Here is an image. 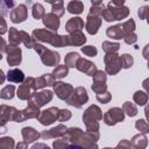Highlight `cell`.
Masks as SVG:
<instances>
[{
    "label": "cell",
    "mask_w": 149,
    "mask_h": 149,
    "mask_svg": "<svg viewBox=\"0 0 149 149\" xmlns=\"http://www.w3.org/2000/svg\"><path fill=\"white\" fill-rule=\"evenodd\" d=\"M33 37L41 42H48L54 47H65L69 45L68 36H61L51 30L47 29H35L33 31Z\"/></svg>",
    "instance_id": "6da1fadb"
},
{
    "label": "cell",
    "mask_w": 149,
    "mask_h": 149,
    "mask_svg": "<svg viewBox=\"0 0 149 149\" xmlns=\"http://www.w3.org/2000/svg\"><path fill=\"white\" fill-rule=\"evenodd\" d=\"M102 119V113L100 108L95 105L90 106L83 115V120L86 125V128L88 132H98L99 129V123L98 121Z\"/></svg>",
    "instance_id": "7a4b0ae2"
},
{
    "label": "cell",
    "mask_w": 149,
    "mask_h": 149,
    "mask_svg": "<svg viewBox=\"0 0 149 149\" xmlns=\"http://www.w3.org/2000/svg\"><path fill=\"white\" fill-rule=\"evenodd\" d=\"M34 49L41 56V61H42V63L44 65H47V66H54V65H57L59 63L61 57H59V54L58 52L52 51V50H49L45 47H43L42 44H35Z\"/></svg>",
    "instance_id": "3957f363"
},
{
    "label": "cell",
    "mask_w": 149,
    "mask_h": 149,
    "mask_svg": "<svg viewBox=\"0 0 149 149\" xmlns=\"http://www.w3.org/2000/svg\"><path fill=\"white\" fill-rule=\"evenodd\" d=\"M38 115H40L38 107H37L31 100H29L27 108H24L23 111H17V109H16V112H15V114H14L13 121L22 122V121H24V120H27V119L38 118Z\"/></svg>",
    "instance_id": "277c9868"
},
{
    "label": "cell",
    "mask_w": 149,
    "mask_h": 149,
    "mask_svg": "<svg viewBox=\"0 0 149 149\" xmlns=\"http://www.w3.org/2000/svg\"><path fill=\"white\" fill-rule=\"evenodd\" d=\"M87 100H88V95L86 93V90L84 87H77L73 90L72 94L66 99V102L71 106L80 108L85 102H87Z\"/></svg>",
    "instance_id": "5b68a950"
},
{
    "label": "cell",
    "mask_w": 149,
    "mask_h": 149,
    "mask_svg": "<svg viewBox=\"0 0 149 149\" xmlns=\"http://www.w3.org/2000/svg\"><path fill=\"white\" fill-rule=\"evenodd\" d=\"M105 64H106V72L109 74H116L121 69L120 56L116 52H109L105 56Z\"/></svg>",
    "instance_id": "8992f818"
},
{
    "label": "cell",
    "mask_w": 149,
    "mask_h": 149,
    "mask_svg": "<svg viewBox=\"0 0 149 149\" xmlns=\"http://www.w3.org/2000/svg\"><path fill=\"white\" fill-rule=\"evenodd\" d=\"M123 119H125V113L121 108H118V107L109 108L104 115V121L108 126H114L118 122L123 121Z\"/></svg>",
    "instance_id": "52a82bcc"
},
{
    "label": "cell",
    "mask_w": 149,
    "mask_h": 149,
    "mask_svg": "<svg viewBox=\"0 0 149 149\" xmlns=\"http://www.w3.org/2000/svg\"><path fill=\"white\" fill-rule=\"evenodd\" d=\"M33 90H35V86H34V78L29 77L27 79H24L23 84H21V86L17 88V97L21 99V100H28L31 98L33 95Z\"/></svg>",
    "instance_id": "ba28073f"
},
{
    "label": "cell",
    "mask_w": 149,
    "mask_h": 149,
    "mask_svg": "<svg viewBox=\"0 0 149 149\" xmlns=\"http://www.w3.org/2000/svg\"><path fill=\"white\" fill-rule=\"evenodd\" d=\"M58 114H59V109L57 107H50L48 109H44L38 115V121L44 125H51L52 122H55L56 120H58Z\"/></svg>",
    "instance_id": "9c48e42d"
},
{
    "label": "cell",
    "mask_w": 149,
    "mask_h": 149,
    "mask_svg": "<svg viewBox=\"0 0 149 149\" xmlns=\"http://www.w3.org/2000/svg\"><path fill=\"white\" fill-rule=\"evenodd\" d=\"M52 86H54V90H55L57 97L62 100H66L73 92V87L70 84H65L62 81H56Z\"/></svg>",
    "instance_id": "30bf717a"
},
{
    "label": "cell",
    "mask_w": 149,
    "mask_h": 149,
    "mask_svg": "<svg viewBox=\"0 0 149 149\" xmlns=\"http://www.w3.org/2000/svg\"><path fill=\"white\" fill-rule=\"evenodd\" d=\"M52 99V92L51 91H41L38 93H33L31 98L29 100H31L38 108L44 106L47 102L51 101Z\"/></svg>",
    "instance_id": "8fae6325"
},
{
    "label": "cell",
    "mask_w": 149,
    "mask_h": 149,
    "mask_svg": "<svg viewBox=\"0 0 149 149\" xmlns=\"http://www.w3.org/2000/svg\"><path fill=\"white\" fill-rule=\"evenodd\" d=\"M7 52V62L9 65L15 66L21 63V49L19 47H7L6 49Z\"/></svg>",
    "instance_id": "7c38bea8"
},
{
    "label": "cell",
    "mask_w": 149,
    "mask_h": 149,
    "mask_svg": "<svg viewBox=\"0 0 149 149\" xmlns=\"http://www.w3.org/2000/svg\"><path fill=\"white\" fill-rule=\"evenodd\" d=\"M107 9L108 12L111 13L112 17L114 20H121V19H125L128 16L129 14V9L127 7H122V6H115L111 2H108V6H107Z\"/></svg>",
    "instance_id": "4fadbf2b"
},
{
    "label": "cell",
    "mask_w": 149,
    "mask_h": 149,
    "mask_svg": "<svg viewBox=\"0 0 149 149\" xmlns=\"http://www.w3.org/2000/svg\"><path fill=\"white\" fill-rule=\"evenodd\" d=\"M27 15H28V12H27V7L24 5H19L16 6L15 8H13L10 10V20L12 22L14 23H20V22H23L26 19H27Z\"/></svg>",
    "instance_id": "5bb4252c"
},
{
    "label": "cell",
    "mask_w": 149,
    "mask_h": 149,
    "mask_svg": "<svg viewBox=\"0 0 149 149\" xmlns=\"http://www.w3.org/2000/svg\"><path fill=\"white\" fill-rule=\"evenodd\" d=\"M101 24V19L98 15H93V14H88L86 17V30L88 31V34L94 35L97 34V31L99 30Z\"/></svg>",
    "instance_id": "9a60e30c"
},
{
    "label": "cell",
    "mask_w": 149,
    "mask_h": 149,
    "mask_svg": "<svg viewBox=\"0 0 149 149\" xmlns=\"http://www.w3.org/2000/svg\"><path fill=\"white\" fill-rule=\"evenodd\" d=\"M76 68L79 71L86 73L87 76H93L97 72V66L92 62H90L87 59H84V58H79L78 59V62L76 64Z\"/></svg>",
    "instance_id": "2e32d148"
},
{
    "label": "cell",
    "mask_w": 149,
    "mask_h": 149,
    "mask_svg": "<svg viewBox=\"0 0 149 149\" xmlns=\"http://www.w3.org/2000/svg\"><path fill=\"white\" fill-rule=\"evenodd\" d=\"M66 133V127L63 126V125H58L56 126L55 128H51L50 130H44L41 136L43 139H51V137H59V136H63L65 135Z\"/></svg>",
    "instance_id": "e0dca14e"
},
{
    "label": "cell",
    "mask_w": 149,
    "mask_h": 149,
    "mask_svg": "<svg viewBox=\"0 0 149 149\" xmlns=\"http://www.w3.org/2000/svg\"><path fill=\"white\" fill-rule=\"evenodd\" d=\"M55 84V78L52 77V74H43L36 79H34V86H35V90L36 88H42L44 86H51Z\"/></svg>",
    "instance_id": "ac0fdd59"
},
{
    "label": "cell",
    "mask_w": 149,
    "mask_h": 149,
    "mask_svg": "<svg viewBox=\"0 0 149 149\" xmlns=\"http://www.w3.org/2000/svg\"><path fill=\"white\" fill-rule=\"evenodd\" d=\"M83 28H84V21L80 17H72V19H70L68 21L66 26H65L66 31H69L70 34L74 33V31H81Z\"/></svg>",
    "instance_id": "d6986e66"
},
{
    "label": "cell",
    "mask_w": 149,
    "mask_h": 149,
    "mask_svg": "<svg viewBox=\"0 0 149 149\" xmlns=\"http://www.w3.org/2000/svg\"><path fill=\"white\" fill-rule=\"evenodd\" d=\"M43 23L44 26L50 29V30H57L58 27H59V19L52 14V13H49V14H45L43 16Z\"/></svg>",
    "instance_id": "ffe728a7"
},
{
    "label": "cell",
    "mask_w": 149,
    "mask_h": 149,
    "mask_svg": "<svg viewBox=\"0 0 149 149\" xmlns=\"http://www.w3.org/2000/svg\"><path fill=\"white\" fill-rule=\"evenodd\" d=\"M148 144V139H147V135L146 134H137L135 135L132 141H130V146L134 148V149H146Z\"/></svg>",
    "instance_id": "44dd1931"
},
{
    "label": "cell",
    "mask_w": 149,
    "mask_h": 149,
    "mask_svg": "<svg viewBox=\"0 0 149 149\" xmlns=\"http://www.w3.org/2000/svg\"><path fill=\"white\" fill-rule=\"evenodd\" d=\"M40 133H37V130H35L31 127H24L22 128V137L26 143H31L35 140H37L40 137Z\"/></svg>",
    "instance_id": "7402d4cb"
},
{
    "label": "cell",
    "mask_w": 149,
    "mask_h": 149,
    "mask_svg": "<svg viewBox=\"0 0 149 149\" xmlns=\"http://www.w3.org/2000/svg\"><path fill=\"white\" fill-rule=\"evenodd\" d=\"M68 42L69 45H83L86 42V37L81 31H74L68 36Z\"/></svg>",
    "instance_id": "603a6c76"
},
{
    "label": "cell",
    "mask_w": 149,
    "mask_h": 149,
    "mask_svg": "<svg viewBox=\"0 0 149 149\" xmlns=\"http://www.w3.org/2000/svg\"><path fill=\"white\" fill-rule=\"evenodd\" d=\"M66 140L70 141V142H73V144H77V142L81 139L83 136V130L80 128H70V129H66Z\"/></svg>",
    "instance_id": "cb8c5ba5"
},
{
    "label": "cell",
    "mask_w": 149,
    "mask_h": 149,
    "mask_svg": "<svg viewBox=\"0 0 149 149\" xmlns=\"http://www.w3.org/2000/svg\"><path fill=\"white\" fill-rule=\"evenodd\" d=\"M6 78L9 81H12V83H22V81H24V74L19 69H12V70H9Z\"/></svg>",
    "instance_id": "d4e9b609"
},
{
    "label": "cell",
    "mask_w": 149,
    "mask_h": 149,
    "mask_svg": "<svg viewBox=\"0 0 149 149\" xmlns=\"http://www.w3.org/2000/svg\"><path fill=\"white\" fill-rule=\"evenodd\" d=\"M22 42V35L21 31H19L15 28L9 29V45L12 47H17Z\"/></svg>",
    "instance_id": "484cf974"
},
{
    "label": "cell",
    "mask_w": 149,
    "mask_h": 149,
    "mask_svg": "<svg viewBox=\"0 0 149 149\" xmlns=\"http://www.w3.org/2000/svg\"><path fill=\"white\" fill-rule=\"evenodd\" d=\"M106 34H107V36L111 37V38H115V40L123 38V33H122V30H121L120 24H116V26H113V27L107 28Z\"/></svg>",
    "instance_id": "4316f807"
},
{
    "label": "cell",
    "mask_w": 149,
    "mask_h": 149,
    "mask_svg": "<svg viewBox=\"0 0 149 149\" xmlns=\"http://www.w3.org/2000/svg\"><path fill=\"white\" fill-rule=\"evenodd\" d=\"M120 27H121V30H122L123 37H125L126 35H128V34H130V33H134V30H135V22H134L133 19H129V20H127L126 22L121 23Z\"/></svg>",
    "instance_id": "83f0119b"
},
{
    "label": "cell",
    "mask_w": 149,
    "mask_h": 149,
    "mask_svg": "<svg viewBox=\"0 0 149 149\" xmlns=\"http://www.w3.org/2000/svg\"><path fill=\"white\" fill-rule=\"evenodd\" d=\"M84 9V5L80 1H71L68 5V10L72 14H80Z\"/></svg>",
    "instance_id": "f1b7e54d"
},
{
    "label": "cell",
    "mask_w": 149,
    "mask_h": 149,
    "mask_svg": "<svg viewBox=\"0 0 149 149\" xmlns=\"http://www.w3.org/2000/svg\"><path fill=\"white\" fill-rule=\"evenodd\" d=\"M79 58L80 57H79V55L77 52H69L65 56V64L64 65L68 66V68H73V66H76V64H77Z\"/></svg>",
    "instance_id": "f546056e"
},
{
    "label": "cell",
    "mask_w": 149,
    "mask_h": 149,
    "mask_svg": "<svg viewBox=\"0 0 149 149\" xmlns=\"http://www.w3.org/2000/svg\"><path fill=\"white\" fill-rule=\"evenodd\" d=\"M68 72H69L68 66H65V65H58V66L55 68V70L52 71L51 74H52L54 78H58V79H61V78L68 76Z\"/></svg>",
    "instance_id": "4dcf8cb0"
},
{
    "label": "cell",
    "mask_w": 149,
    "mask_h": 149,
    "mask_svg": "<svg viewBox=\"0 0 149 149\" xmlns=\"http://www.w3.org/2000/svg\"><path fill=\"white\" fill-rule=\"evenodd\" d=\"M133 99H134V101H135L137 105L143 106V105H146L147 101H148V94H147L146 92H143V91H137V92H135Z\"/></svg>",
    "instance_id": "1f68e13d"
},
{
    "label": "cell",
    "mask_w": 149,
    "mask_h": 149,
    "mask_svg": "<svg viewBox=\"0 0 149 149\" xmlns=\"http://www.w3.org/2000/svg\"><path fill=\"white\" fill-rule=\"evenodd\" d=\"M122 111H123V113H126L129 116H135L137 114V107L133 102H129V101H127V102L123 104Z\"/></svg>",
    "instance_id": "d6a6232c"
},
{
    "label": "cell",
    "mask_w": 149,
    "mask_h": 149,
    "mask_svg": "<svg viewBox=\"0 0 149 149\" xmlns=\"http://www.w3.org/2000/svg\"><path fill=\"white\" fill-rule=\"evenodd\" d=\"M120 48V44L119 43H113V42H109V41H105L102 43V49L106 54H109V52H116Z\"/></svg>",
    "instance_id": "836d02e7"
},
{
    "label": "cell",
    "mask_w": 149,
    "mask_h": 149,
    "mask_svg": "<svg viewBox=\"0 0 149 149\" xmlns=\"http://www.w3.org/2000/svg\"><path fill=\"white\" fill-rule=\"evenodd\" d=\"M14 92H15V87L13 85H8V86H6V87L2 88V91L0 93V97L2 99H6V100L12 99L14 97Z\"/></svg>",
    "instance_id": "e575fe53"
},
{
    "label": "cell",
    "mask_w": 149,
    "mask_h": 149,
    "mask_svg": "<svg viewBox=\"0 0 149 149\" xmlns=\"http://www.w3.org/2000/svg\"><path fill=\"white\" fill-rule=\"evenodd\" d=\"M120 62H121V68H123V69H129V68L133 65L134 59H133V57H132L130 55L123 54V55L120 56Z\"/></svg>",
    "instance_id": "d590c367"
},
{
    "label": "cell",
    "mask_w": 149,
    "mask_h": 149,
    "mask_svg": "<svg viewBox=\"0 0 149 149\" xmlns=\"http://www.w3.org/2000/svg\"><path fill=\"white\" fill-rule=\"evenodd\" d=\"M31 14H33V16H34L36 20L43 17V16L45 15V12H44L43 6H42L41 3H35V5L33 6V12H31Z\"/></svg>",
    "instance_id": "8d00e7d4"
},
{
    "label": "cell",
    "mask_w": 149,
    "mask_h": 149,
    "mask_svg": "<svg viewBox=\"0 0 149 149\" xmlns=\"http://www.w3.org/2000/svg\"><path fill=\"white\" fill-rule=\"evenodd\" d=\"M0 149H14V140L12 137H1L0 139Z\"/></svg>",
    "instance_id": "74e56055"
},
{
    "label": "cell",
    "mask_w": 149,
    "mask_h": 149,
    "mask_svg": "<svg viewBox=\"0 0 149 149\" xmlns=\"http://www.w3.org/2000/svg\"><path fill=\"white\" fill-rule=\"evenodd\" d=\"M52 5V14H55L57 17L62 16L64 14V7H63V2L62 1H57V2H50Z\"/></svg>",
    "instance_id": "f35d334b"
},
{
    "label": "cell",
    "mask_w": 149,
    "mask_h": 149,
    "mask_svg": "<svg viewBox=\"0 0 149 149\" xmlns=\"http://www.w3.org/2000/svg\"><path fill=\"white\" fill-rule=\"evenodd\" d=\"M21 35H22V43L27 47V48H34L35 47V40L33 37H30L26 31H21Z\"/></svg>",
    "instance_id": "ab89813d"
},
{
    "label": "cell",
    "mask_w": 149,
    "mask_h": 149,
    "mask_svg": "<svg viewBox=\"0 0 149 149\" xmlns=\"http://www.w3.org/2000/svg\"><path fill=\"white\" fill-rule=\"evenodd\" d=\"M135 127H136V129L140 130V133H142V134H147V133L149 132V126H148L147 121L143 120V119L137 120V121L135 122Z\"/></svg>",
    "instance_id": "60d3db41"
},
{
    "label": "cell",
    "mask_w": 149,
    "mask_h": 149,
    "mask_svg": "<svg viewBox=\"0 0 149 149\" xmlns=\"http://www.w3.org/2000/svg\"><path fill=\"white\" fill-rule=\"evenodd\" d=\"M92 90H93L97 94H99V93H104V92H106V91H107V86H106L105 83L93 81V84H92Z\"/></svg>",
    "instance_id": "b9f144b4"
},
{
    "label": "cell",
    "mask_w": 149,
    "mask_h": 149,
    "mask_svg": "<svg viewBox=\"0 0 149 149\" xmlns=\"http://www.w3.org/2000/svg\"><path fill=\"white\" fill-rule=\"evenodd\" d=\"M68 140L64 137V139H59V140H56L54 143H52V147L54 149H65L68 147Z\"/></svg>",
    "instance_id": "7bdbcfd3"
},
{
    "label": "cell",
    "mask_w": 149,
    "mask_h": 149,
    "mask_svg": "<svg viewBox=\"0 0 149 149\" xmlns=\"http://www.w3.org/2000/svg\"><path fill=\"white\" fill-rule=\"evenodd\" d=\"M93 77V81H99V83H105L106 81V73L100 71V70H97V72L92 76Z\"/></svg>",
    "instance_id": "ee69618b"
},
{
    "label": "cell",
    "mask_w": 149,
    "mask_h": 149,
    "mask_svg": "<svg viewBox=\"0 0 149 149\" xmlns=\"http://www.w3.org/2000/svg\"><path fill=\"white\" fill-rule=\"evenodd\" d=\"M81 51L86 55V56H90V57H93L97 55V49L92 45H87V47H81Z\"/></svg>",
    "instance_id": "f6af8a7d"
},
{
    "label": "cell",
    "mask_w": 149,
    "mask_h": 149,
    "mask_svg": "<svg viewBox=\"0 0 149 149\" xmlns=\"http://www.w3.org/2000/svg\"><path fill=\"white\" fill-rule=\"evenodd\" d=\"M15 3L14 2H2V1H0V6H3L1 9H0V13L2 14V15H7L8 13H9V10L8 9H10L13 6H14Z\"/></svg>",
    "instance_id": "bcb514c9"
},
{
    "label": "cell",
    "mask_w": 149,
    "mask_h": 149,
    "mask_svg": "<svg viewBox=\"0 0 149 149\" xmlns=\"http://www.w3.org/2000/svg\"><path fill=\"white\" fill-rule=\"evenodd\" d=\"M71 118V113L68 109H59L58 114V121H68Z\"/></svg>",
    "instance_id": "7dc6e473"
},
{
    "label": "cell",
    "mask_w": 149,
    "mask_h": 149,
    "mask_svg": "<svg viewBox=\"0 0 149 149\" xmlns=\"http://www.w3.org/2000/svg\"><path fill=\"white\" fill-rule=\"evenodd\" d=\"M97 99L100 101V102H102V104H107L109 100H111V94H109V92H104V93H99V94H97Z\"/></svg>",
    "instance_id": "c3c4849f"
},
{
    "label": "cell",
    "mask_w": 149,
    "mask_h": 149,
    "mask_svg": "<svg viewBox=\"0 0 149 149\" xmlns=\"http://www.w3.org/2000/svg\"><path fill=\"white\" fill-rule=\"evenodd\" d=\"M123 40H125V42H126L127 44H134V43L137 41V37H136V35H135L134 33H130V34L126 35V36L123 37Z\"/></svg>",
    "instance_id": "681fc988"
},
{
    "label": "cell",
    "mask_w": 149,
    "mask_h": 149,
    "mask_svg": "<svg viewBox=\"0 0 149 149\" xmlns=\"http://www.w3.org/2000/svg\"><path fill=\"white\" fill-rule=\"evenodd\" d=\"M148 9H149V7H147V6H143V7H141V8L139 9L137 14H139L140 19H142V20H146V19H147V15H148Z\"/></svg>",
    "instance_id": "f907efd6"
},
{
    "label": "cell",
    "mask_w": 149,
    "mask_h": 149,
    "mask_svg": "<svg viewBox=\"0 0 149 149\" xmlns=\"http://www.w3.org/2000/svg\"><path fill=\"white\" fill-rule=\"evenodd\" d=\"M115 149H132V146H130V142H129V141L122 140V141L116 146Z\"/></svg>",
    "instance_id": "816d5d0a"
},
{
    "label": "cell",
    "mask_w": 149,
    "mask_h": 149,
    "mask_svg": "<svg viewBox=\"0 0 149 149\" xmlns=\"http://www.w3.org/2000/svg\"><path fill=\"white\" fill-rule=\"evenodd\" d=\"M7 31V24H6V21L2 16H0V35L5 34Z\"/></svg>",
    "instance_id": "f5cc1de1"
},
{
    "label": "cell",
    "mask_w": 149,
    "mask_h": 149,
    "mask_svg": "<svg viewBox=\"0 0 149 149\" xmlns=\"http://www.w3.org/2000/svg\"><path fill=\"white\" fill-rule=\"evenodd\" d=\"M30 149H50L45 143H35Z\"/></svg>",
    "instance_id": "db71d44e"
},
{
    "label": "cell",
    "mask_w": 149,
    "mask_h": 149,
    "mask_svg": "<svg viewBox=\"0 0 149 149\" xmlns=\"http://www.w3.org/2000/svg\"><path fill=\"white\" fill-rule=\"evenodd\" d=\"M6 49H7V45H6V42L0 37V52H2V51H6Z\"/></svg>",
    "instance_id": "11a10c76"
},
{
    "label": "cell",
    "mask_w": 149,
    "mask_h": 149,
    "mask_svg": "<svg viewBox=\"0 0 149 149\" xmlns=\"http://www.w3.org/2000/svg\"><path fill=\"white\" fill-rule=\"evenodd\" d=\"M27 147H28V143L26 142H19L16 144V149H27Z\"/></svg>",
    "instance_id": "9f6ffc18"
},
{
    "label": "cell",
    "mask_w": 149,
    "mask_h": 149,
    "mask_svg": "<svg viewBox=\"0 0 149 149\" xmlns=\"http://www.w3.org/2000/svg\"><path fill=\"white\" fill-rule=\"evenodd\" d=\"M65 149H84V148H81V147L78 146V144H71V146H68Z\"/></svg>",
    "instance_id": "6f0895ef"
},
{
    "label": "cell",
    "mask_w": 149,
    "mask_h": 149,
    "mask_svg": "<svg viewBox=\"0 0 149 149\" xmlns=\"http://www.w3.org/2000/svg\"><path fill=\"white\" fill-rule=\"evenodd\" d=\"M5 79H6V77H5V74H3L2 70H0V84H2V83L5 81Z\"/></svg>",
    "instance_id": "680465c9"
},
{
    "label": "cell",
    "mask_w": 149,
    "mask_h": 149,
    "mask_svg": "<svg viewBox=\"0 0 149 149\" xmlns=\"http://www.w3.org/2000/svg\"><path fill=\"white\" fill-rule=\"evenodd\" d=\"M148 47H149V45H146L144 51H143V56H144V58H147V57H148V56H147V50H148Z\"/></svg>",
    "instance_id": "91938a15"
},
{
    "label": "cell",
    "mask_w": 149,
    "mask_h": 149,
    "mask_svg": "<svg viewBox=\"0 0 149 149\" xmlns=\"http://www.w3.org/2000/svg\"><path fill=\"white\" fill-rule=\"evenodd\" d=\"M1 58H2V55H1V52H0V59H1Z\"/></svg>",
    "instance_id": "94428289"
},
{
    "label": "cell",
    "mask_w": 149,
    "mask_h": 149,
    "mask_svg": "<svg viewBox=\"0 0 149 149\" xmlns=\"http://www.w3.org/2000/svg\"><path fill=\"white\" fill-rule=\"evenodd\" d=\"M104 149H111V148H104Z\"/></svg>",
    "instance_id": "6125c7cd"
}]
</instances>
